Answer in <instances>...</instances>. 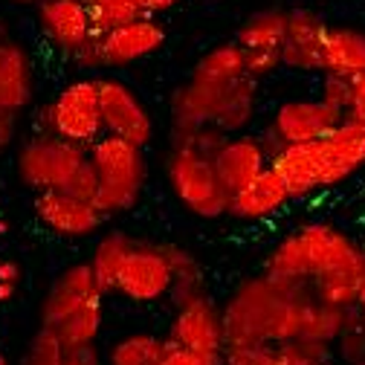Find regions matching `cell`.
Returning <instances> with one entry per match:
<instances>
[{
  "mask_svg": "<svg viewBox=\"0 0 365 365\" xmlns=\"http://www.w3.org/2000/svg\"><path fill=\"white\" fill-rule=\"evenodd\" d=\"M0 365H12V362H9V359H6L4 354H0Z\"/></svg>",
  "mask_w": 365,
  "mask_h": 365,
  "instance_id": "obj_48",
  "label": "cell"
},
{
  "mask_svg": "<svg viewBox=\"0 0 365 365\" xmlns=\"http://www.w3.org/2000/svg\"><path fill=\"white\" fill-rule=\"evenodd\" d=\"M354 325H359L354 307H334V304H325V302L313 299L307 304V313H304L302 336L316 339V342H325V345H334Z\"/></svg>",
  "mask_w": 365,
  "mask_h": 365,
  "instance_id": "obj_25",
  "label": "cell"
},
{
  "mask_svg": "<svg viewBox=\"0 0 365 365\" xmlns=\"http://www.w3.org/2000/svg\"><path fill=\"white\" fill-rule=\"evenodd\" d=\"M12 136H15V116L0 110V154L12 145Z\"/></svg>",
  "mask_w": 365,
  "mask_h": 365,
  "instance_id": "obj_43",
  "label": "cell"
},
{
  "mask_svg": "<svg viewBox=\"0 0 365 365\" xmlns=\"http://www.w3.org/2000/svg\"><path fill=\"white\" fill-rule=\"evenodd\" d=\"M35 21L50 47L67 58H73L96 35L84 0H41L35 6Z\"/></svg>",
  "mask_w": 365,
  "mask_h": 365,
  "instance_id": "obj_15",
  "label": "cell"
},
{
  "mask_svg": "<svg viewBox=\"0 0 365 365\" xmlns=\"http://www.w3.org/2000/svg\"><path fill=\"white\" fill-rule=\"evenodd\" d=\"M334 359L345 365H359L365 359V328L354 325L334 342Z\"/></svg>",
  "mask_w": 365,
  "mask_h": 365,
  "instance_id": "obj_34",
  "label": "cell"
},
{
  "mask_svg": "<svg viewBox=\"0 0 365 365\" xmlns=\"http://www.w3.org/2000/svg\"><path fill=\"white\" fill-rule=\"evenodd\" d=\"M32 209H35V217L50 232L73 241L99 235L108 220L93 203L78 200L70 192H38L32 200Z\"/></svg>",
  "mask_w": 365,
  "mask_h": 365,
  "instance_id": "obj_14",
  "label": "cell"
},
{
  "mask_svg": "<svg viewBox=\"0 0 365 365\" xmlns=\"http://www.w3.org/2000/svg\"><path fill=\"white\" fill-rule=\"evenodd\" d=\"M163 250H165V258L171 264V276H174L168 302L174 307H182L197 299H206L209 284H206V272H203V264L197 261V255L189 247H180V244H163Z\"/></svg>",
  "mask_w": 365,
  "mask_h": 365,
  "instance_id": "obj_24",
  "label": "cell"
},
{
  "mask_svg": "<svg viewBox=\"0 0 365 365\" xmlns=\"http://www.w3.org/2000/svg\"><path fill=\"white\" fill-rule=\"evenodd\" d=\"M105 290L99 287L93 269H90L87 261H78V264H70L64 267L56 282L50 284L47 296H43V304H41V325L43 328H56L61 325L64 319L76 316L78 310L90 307V304H99L105 302Z\"/></svg>",
  "mask_w": 365,
  "mask_h": 365,
  "instance_id": "obj_12",
  "label": "cell"
},
{
  "mask_svg": "<svg viewBox=\"0 0 365 365\" xmlns=\"http://www.w3.org/2000/svg\"><path fill=\"white\" fill-rule=\"evenodd\" d=\"M165 180L174 200L195 217L217 220L230 215V192L217 177L215 160L189 148H168Z\"/></svg>",
  "mask_w": 365,
  "mask_h": 365,
  "instance_id": "obj_5",
  "label": "cell"
},
{
  "mask_svg": "<svg viewBox=\"0 0 365 365\" xmlns=\"http://www.w3.org/2000/svg\"><path fill=\"white\" fill-rule=\"evenodd\" d=\"M157 365H220V359H212V356H200L195 351H186V348H177L168 342V351L163 354V359Z\"/></svg>",
  "mask_w": 365,
  "mask_h": 365,
  "instance_id": "obj_38",
  "label": "cell"
},
{
  "mask_svg": "<svg viewBox=\"0 0 365 365\" xmlns=\"http://www.w3.org/2000/svg\"><path fill=\"white\" fill-rule=\"evenodd\" d=\"M130 244H133V238L122 230H110L96 241V250H93V255H90L87 264H90V269H93V276H96V282L105 293H113L122 258L128 255Z\"/></svg>",
  "mask_w": 365,
  "mask_h": 365,
  "instance_id": "obj_28",
  "label": "cell"
},
{
  "mask_svg": "<svg viewBox=\"0 0 365 365\" xmlns=\"http://www.w3.org/2000/svg\"><path fill=\"white\" fill-rule=\"evenodd\" d=\"M319 145V160H322V189L345 186L351 177H356L365 168V128L339 122Z\"/></svg>",
  "mask_w": 365,
  "mask_h": 365,
  "instance_id": "obj_18",
  "label": "cell"
},
{
  "mask_svg": "<svg viewBox=\"0 0 365 365\" xmlns=\"http://www.w3.org/2000/svg\"><path fill=\"white\" fill-rule=\"evenodd\" d=\"M0 284H21V264L12 258H0Z\"/></svg>",
  "mask_w": 365,
  "mask_h": 365,
  "instance_id": "obj_41",
  "label": "cell"
},
{
  "mask_svg": "<svg viewBox=\"0 0 365 365\" xmlns=\"http://www.w3.org/2000/svg\"><path fill=\"white\" fill-rule=\"evenodd\" d=\"M168 342L177 348L195 351L200 356L220 359L226 345V331H223V313L212 302V296L174 307L171 325H168Z\"/></svg>",
  "mask_w": 365,
  "mask_h": 365,
  "instance_id": "obj_11",
  "label": "cell"
},
{
  "mask_svg": "<svg viewBox=\"0 0 365 365\" xmlns=\"http://www.w3.org/2000/svg\"><path fill=\"white\" fill-rule=\"evenodd\" d=\"M99 108L105 133H113L140 148H145L154 140V116L128 81L113 76L99 78Z\"/></svg>",
  "mask_w": 365,
  "mask_h": 365,
  "instance_id": "obj_10",
  "label": "cell"
},
{
  "mask_svg": "<svg viewBox=\"0 0 365 365\" xmlns=\"http://www.w3.org/2000/svg\"><path fill=\"white\" fill-rule=\"evenodd\" d=\"M35 96V70L29 50L21 41L6 38L0 43V110L18 116Z\"/></svg>",
  "mask_w": 365,
  "mask_h": 365,
  "instance_id": "obj_20",
  "label": "cell"
},
{
  "mask_svg": "<svg viewBox=\"0 0 365 365\" xmlns=\"http://www.w3.org/2000/svg\"><path fill=\"white\" fill-rule=\"evenodd\" d=\"M322 73L354 78L365 73V29L348 24H328L322 47Z\"/></svg>",
  "mask_w": 365,
  "mask_h": 365,
  "instance_id": "obj_23",
  "label": "cell"
},
{
  "mask_svg": "<svg viewBox=\"0 0 365 365\" xmlns=\"http://www.w3.org/2000/svg\"><path fill=\"white\" fill-rule=\"evenodd\" d=\"M102 328H105V302L78 310L76 316L64 319L61 325H56L50 331L64 342L67 351H73V348H84V345H96Z\"/></svg>",
  "mask_w": 365,
  "mask_h": 365,
  "instance_id": "obj_29",
  "label": "cell"
},
{
  "mask_svg": "<svg viewBox=\"0 0 365 365\" xmlns=\"http://www.w3.org/2000/svg\"><path fill=\"white\" fill-rule=\"evenodd\" d=\"M345 116L325 105L322 99H287L272 110L269 130L279 136L282 145H302V143H316L325 133H331Z\"/></svg>",
  "mask_w": 365,
  "mask_h": 365,
  "instance_id": "obj_13",
  "label": "cell"
},
{
  "mask_svg": "<svg viewBox=\"0 0 365 365\" xmlns=\"http://www.w3.org/2000/svg\"><path fill=\"white\" fill-rule=\"evenodd\" d=\"M15 296H18V287L15 284H0V304H9Z\"/></svg>",
  "mask_w": 365,
  "mask_h": 365,
  "instance_id": "obj_44",
  "label": "cell"
},
{
  "mask_svg": "<svg viewBox=\"0 0 365 365\" xmlns=\"http://www.w3.org/2000/svg\"><path fill=\"white\" fill-rule=\"evenodd\" d=\"M328 24L313 6L287 9V35L282 43V67L293 73H322V47Z\"/></svg>",
  "mask_w": 365,
  "mask_h": 365,
  "instance_id": "obj_16",
  "label": "cell"
},
{
  "mask_svg": "<svg viewBox=\"0 0 365 365\" xmlns=\"http://www.w3.org/2000/svg\"><path fill=\"white\" fill-rule=\"evenodd\" d=\"M41 130H50L61 140L90 148L99 136H105L102 108H99V78H73L67 81L53 102L38 116Z\"/></svg>",
  "mask_w": 365,
  "mask_h": 365,
  "instance_id": "obj_6",
  "label": "cell"
},
{
  "mask_svg": "<svg viewBox=\"0 0 365 365\" xmlns=\"http://www.w3.org/2000/svg\"><path fill=\"white\" fill-rule=\"evenodd\" d=\"M87 160L99 177V197L96 209L105 217H116L130 212L143 197L145 189V154L140 145L105 133L87 148Z\"/></svg>",
  "mask_w": 365,
  "mask_h": 365,
  "instance_id": "obj_4",
  "label": "cell"
},
{
  "mask_svg": "<svg viewBox=\"0 0 365 365\" xmlns=\"http://www.w3.org/2000/svg\"><path fill=\"white\" fill-rule=\"evenodd\" d=\"M9 4H15V6H38L41 0H9Z\"/></svg>",
  "mask_w": 365,
  "mask_h": 365,
  "instance_id": "obj_46",
  "label": "cell"
},
{
  "mask_svg": "<svg viewBox=\"0 0 365 365\" xmlns=\"http://www.w3.org/2000/svg\"><path fill=\"white\" fill-rule=\"evenodd\" d=\"M269 168L282 177L293 203L325 192L322 189V160H319V145L316 143L284 145L276 157L269 160Z\"/></svg>",
  "mask_w": 365,
  "mask_h": 365,
  "instance_id": "obj_21",
  "label": "cell"
},
{
  "mask_svg": "<svg viewBox=\"0 0 365 365\" xmlns=\"http://www.w3.org/2000/svg\"><path fill=\"white\" fill-rule=\"evenodd\" d=\"M168 136L197 125H215L223 133H247L258 110V81L244 76L235 81L192 78L171 93Z\"/></svg>",
  "mask_w": 365,
  "mask_h": 365,
  "instance_id": "obj_3",
  "label": "cell"
},
{
  "mask_svg": "<svg viewBox=\"0 0 365 365\" xmlns=\"http://www.w3.org/2000/svg\"><path fill=\"white\" fill-rule=\"evenodd\" d=\"M359 365H365V359H362V362H359Z\"/></svg>",
  "mask_w": 365,
  "mask_h": 365,
  "instance_id": "obj_49",
  "label": "cell"
},
{
  "mask_svg": "<svg viewBox=\"0 0 365 365\" xmlns=\"http://www.w3.org/2000/svg\"><path fill=\"white\" fill-rule=\"evenodd\" d=\"M64 365H102L99 345H84V348H73V351H67Z\"/></svg>",
  "mask_w": 365,
  "mask_h": 365,
  "instance_id": "obj_40",
  "label": "cell"
},
{
  "mask_svg": "<svg viewBox=\"0 0 365 365\" xmlns=\"http://www.w3.org/2000/svg\"><path fill=\"white\" fill-rule=\"evenodd\" d=\"M140 4V9L148 15V18H157V15H163V12H171L180 0H136Z\"/></svg>",
  "mask_w": 365,
  "mask_h": 365,
  "instance_id": "obj_42",
  "label": "cell"
},
{
  "mask_svg": "<svg viewBox=\"0 0 365 365\" xmlns=\"http://www.w3.org/2000/svg\"><path fill=\"white\" fill-rule=\"evenodd\" d=\"M168 351V336L136 331L119 336L105 354V365H157Z\"/></svg>",
  "mask_w": 365,
  "mask_h": 365,
  "instance_id": "obj_26",
  "label": "cell"
},
{
  "mask_svg": "<svg viewBox=\"0 0 365 365\" xmlns=\"http://www.w3.org/2000/svg\"><path fill=\"white\" fill-rule=\"evenodd\" d=\"M319 99L325 105H331L334 110H339L345 116L348 102H351V78H339V76H325L322 87H319Z\"/></svg>",
  "mask_w": 365,
  "mask_h": 365,
  "instance_id": "obj_35",
  "label": "cell"
},
{
  "mask_svg": "<svg viewBox=\"0 0 365 365\" xmlns=\"http://www.w3.org/2000/svg\"><path fill=\"white\" fill-rule=\"evenodd\" d=\"M354 310H356V319H359V325L365 328V287H362V293H359V299H356Z\"/></svg>",
  "mask_w": 365,
  "mask_h": 365,
  "instance_id": "obj_45",
  "label": "cell"
},
{
  "mask_svg": "<svg viewBox=\"0 0 365 365\" xmlns=\"http://www.w3.org/2000/svg\"><path fill=\"white\" fill-rule=\"evenodd\" d=\"M87 12H90V21H93L96 35H108L125 24L145 18L136 0H87Z\"/></svg>",
  "mask_w": 365,
  "mask_h": 365,
  "instance_id": "obj_30",
  "label": "cell"
},
{
  "mask_svg": "<svg viewBox=\"0 0 365 365\" xmlns=\"http://www.w3.org/2000/svg\"><path fill=\"white\" fill-rule=\"evenodd\" d=\"M64 359H67L64 342L50 328L41 325L32 334V339H29V345H26V351H24L18 365H64Z\"/></svg>",
  "mask_w": 365,
  "mask_h": 365,
  "instance_id": "obj_32",
  "label": "cell"
},
{
  "mask_svg": "<svg viewBox=\"0 0 365 365\" xmlns=\"http://www.w3.org/2000/svg\"><path fill=\"white\" fill-rule=\"evenodd\" d=\"M9 235V223L4 220V217H0V238H6Z\"/></svg>",
  "mask_w": 365,
  "mask_h": 365,
  "instance_id": "obj_47",
  "label": "cell"
},
{
  "mask_svg": "<svg viewBox=\"0 0 365 365\" xmlns=\"http://www.w3.org/2000/svg\"><path fill=\"white\" fill-rule=\"evenodd\" d=\"M334 345L316 342L307 336H296L290 342L276 345V365H331Z\"/></svg>",
  "mask_w": 365,
  "mask_h": 365,
  "instance_id": "obj_31",
  "label": "cell"
},
{
  "mask_svg": "<svg viewBox=\"0 0 365 365\" xmlns=\"http://www.w3.org/2000/svg\"><path fill=\"white\" fill-rule=\"evenodd\" d=\"M73 64L81 67V70H102V56H99V38L93 35L84 47L73 56Z\"/></svg>",
  "mask_w": 365,
  "mask_h": 365,
  "instance_id": "obj_39",
  "label": "cell"
},
{
  "mask_svg": "<svg viewBox=\"0 0 365 365\" xmlns=\"http://www.w3.org/2000/svg\"><path fill=\"white\" fill-rule=\"evenodd\" d=\"M217 177L226 186V192H238L247 182H252L261 171L269 168V154L261 145L258 133H235L223 143V148L215 157Z\"/></svg>",
  "mask_w": 365,
  "mask_h": 365,
  "instance_id": "obj_19",
  "label": "cell"
},
{
  "mask_svg": "<svg viewBox=\"0 0 365 365\" xmlns=\"http://www.w3.org/2000/svg\"><path fill=\"white\" fill-rule=\"evenodd\" d=\"M99 38V56H102V67L108 70H119V67H130L143 58H151L154 53L163 50L165 43V26L157 18H140L133 24H125L108 35H96Z\"/></svg>",
  "mask_w": 365,
  "mask_h": 365,
  "instance_id": "obj_17",
  "label": "cell"
},
{
  "mask_svg": "<svg viewBox=\"0 0 365 365\" xmlns=\"http://www.w3.org/2000/svg\"><path fill=\"white\" fill-rule=\"evenodd\" d=\"M64 192H70L73 197L87 200V203H93V206H96V197H99V177H96L93 165H90V160L78 168V174L70 180V186H67Z\"/></svg>",
  "mask_w": 365,
  "mask_h": 365,
  "instance_id": "obj_36",
  "label": "cell"
},
{
  "mask_svg": "<svg viewBox=\"0 0 365 365\" xmlns=\"http://www.w3.org/2000/svg\"><path fill=\"white\" fill-rule=\"evenodd\" d=\"M313 293L304 287L284 284L279 279L252 276L244 279L220 307L226 342H258L282 345L302 336L304 313Z\"/></svg>",
  "mask_w": 365,
  "mask_h": 365,
  "instance_id": "obj_2",
  "label": "cell"
},
{
  "mask_svg": "<svg viewBox=\"0 0 365 365\" xmlns=\"http://www.w3.org/2000/svg\"><path fill=\"white\" fill-rule=\"evenodd\" d=\"M287 35V9L282 6H264L255 9L238 26L235 43L244 50L247 76L261 81L282 70V43Z\"/></svg>",
  "mask_w": 365,
  "mask_h": 365,
  "instance_id": "obj_9",
  "label": "cell"
},
{
  "mask_svg": "<svg viewBox=\"0 0 365 365\" xmlns=\"http://www.w3.org/2000/svg\"><path fill=\"white\" fill-rule=\"evenodd\" d=\"M345 122L365 128V73L351 78V102L345 110Z\"/></svg>",
  "mask_w": 365,
  "mask_h": 365,
  "instance_id": "obj_37",
  "label": "cell"
},
{
  "mask_svg": "<svg viewBox=\"0 0 365 365\" xmlns=\"http://www.w3.org/2000/svg\"><path fill=\"white\" fill-rule=\"evenodd\" d=\"M171 282L174 276L163 244L133 241L128 255L122 258L113 293L133 304H160L171 296Z\"/></svg>",
  "mask_w": 365,
  "mask_h": 365,
  "instance_id": "obj_8",
  "label": "cell"
},
{
  "mask_svg": "<svg viewBox=\"0 0 365 365\" xmlns=\"http://www.w3.org/2000/svg\"><path fill=\"white\" fill-rule=\"evenodd\" d=\"M244 76H247V58L235 41L215 43L212 50H206L197 58L192 70V78H200V81H235Z\"/></svg>",
  "mask_w": 365,
  "mask_h": 365,
  "instance_id": "obj_27",
  "label": "cell"
},
{
  "mask_svg": "<svg viewBox=\"0 0 365 365\" xmlns=\"http://www.w3.org/2000/svg\"><path fill=\"white\" fill-rule=\"evenodd\" d=\"M264 272L310 290L313 299L325 304L354 307L365 287V247L336 223L307 220L272 244Z\"/></svg>",
  "mask_w": 365,
  "mask_h": 365,
  "instance_id": "obj_1",
  "label": "cell"
},
{
  "mask_svg": "<svg viewBox=\"0 0 365 365\" xmlns=\"http://www.w3.org/2000/svg\"><path fill=\"white\" fill-rule=\"evenodd\" d=\"M84 4H87V0H84Z\"/></svg>",
  "mask_w": 365,
  "mask_h": 365,
  "instance_id": "obj_50",
  "label": "cell"
},
{
  "mask_svg": "<svg viewBox=\"0 0 365 365\" xmlns=\"http://www.w3.org/2000/svg\"><path fill=\"white\" fill-rule=\"evenodd\" d=\"M293 200H290V195L284 189L282 177L272 168H267L252 182H247L244 189L230 195V217L244 220V223H258V220L276 217Z\"/></svg>",
  "mask_w": 365,
  "mask_h": 365,
  "instance_id": "obj_22",
  "label": "cell"
},
{
  "mask_svg": "<svg viewBox=\"0 0 365 365\" xmlns=\"http://www.w3.org/2000/svg\"><path fill=\"white\" fill-rule=\"evenodd\" d=\"M220 365H276V345L258 342H226Z\"/></svg>",
  "mask_w": 365,
  "mask_h": 365,
  "instance_id": "obj_33",
  "label": "cell"
},
{
  "mask_svg": "<svg viewBox=\"0 0 365 365\" xmlns=\"http://www.w3.org/2000/svg\"><path fill=\"white\" fill-rule=\"evenodd\" d=\"M84 163H87V148L73 145L50 130H38L18 148L15 171L18 180L35 195L64 192Z\"/></svg>",
  "mask_w": 365,
  "mask_h": 365,
  "instance_id": "obj_7",
  "label": "cell"
}]
</instances>
